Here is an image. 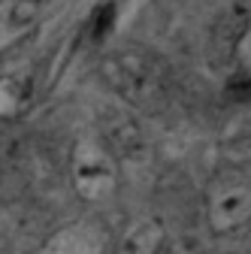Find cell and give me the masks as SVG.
<instances>
[{"instance_id": "obj_6", "label": "cell", "mask_w": 251, "mask_h": 254, "mask_svg": "<svg viewBox=\"0 0 251 254\" xmlns=\"http://www.w3.org/2000/svg\"><path fill=\"white\" fill-rule=\"evenodd\" d=\"M100 139L109 145V151L118 157V161H130V164H136V161H142L145 151H148L145 136H142L139 124H136L133 118H118V121H112Z\"/></svg>"}, {"instance_id": "obj_8", "label": "cell", "mask_w": 251, "mask_h": 254, "mask_svg": "<svg viewBox=\"0 0 251 254\" xmlns=\"http://www.w3.org/2000/svg\"><path fill=\"white\" fill-rule=\"evenodd\" d=\"M112 21H115V6L112 3H106V6H100L97 12H94V21H91V27H94V43H100V40L109 37Z\"/></svg>"}, {"instance_id": "obj_9", "label": "cell", "mask_w": 251, "mask_h": 254, "mask_svg": "<svg viewBox=\"0 0 251 254\" xmlns=\"http://www.w3.org/2000/svg\"><path fill=\"white\" fill-rule=\"evenodd\" d=\"M227 97L239 100V103H248L251 100V76H233L230 85H227Z\"/></svg>"}, {"instance_id": "obj_7", "label": "cell", "mask_w": 251, "mask_h": 254, "mask_svg": "<svg viewBox=\"0 0 251 254\" xmlns=\"http://www.w3.org/2000/svg\"><path fill=\"white\" fill-rule=\"evenodd\" d=\"M49 0H6L3 6V24L9 30H24L30 24H37L40 15L46 12Z\"/></svg>"}, {"instance_id": "obj_1", "label": "cell", "mask_w": 251, "mask_h": 254, "mask_svg": "<svg viewBox=\"0 0 251 254\" xmlns=\"http://www.w3.org/2000/svg\"><path fill=\"white\" fill-rule=\"evenodd\" d=\"M103 82L127 106H133L139 112L158 115V112H164V106L170 100V85H167L161 64L139 49L112 52L103 61Z\"/></svg>"}, {"instance_id": "obj_2", "label": "cell", "mask_w": 251, "mask_h": 254, "mask_svg": "<svg viewBox=\"0 0 251 254\" xmlns=\"http://www.w3.org/2000/svg\"><path fill=\"white\" fill-rule=\"evenodd\" d=\"M206 224L215 236H233L251 227V179L242 170H218L203 190Z\"/></svg>"}, {"instance_id": "obj_5", "label": "cell", "mask_w": 251, "mask_h": 254, "mask_svg": "<svg viewBox=\"0 0 251 254\" xmlns=\"http://www.w3.org/2000/svg\"><path fill=\"white\" fill-rule=\"evenodd\" d=\"M164 248H167L164 221L154 215H145V218H133L112 239L109 254H164Z\"/></svg>"}, {"instance_id": "obj_3", "label": "cell", "mask_w": 251, "mask_h": 254, "mask_svg": "<svg viewBox=\"0 0 251 254\" xmlns=\"http://www.w3.org/2000/svg\"><path fill=\"white\" fill-rule=\"evenodd\" d=\"M70 179L79 200L103 203L118 190L121 161L103 139H79L70 151Z\"/></svg>"}, {"instance_id": "obj_4", "label": "cell", "mask_w": 251, "mask_h": 254, "mask_svg": "<svg viewBox=\"0 0 251 254\" xmlns=\"http://www.w3.org/2000/svg\"><path fill=\"white\" fill-rule=\"evenodd\" d=\"M112 236L100 221H73L55 230L34 254H109Z\"/></svg>"}]
</instances>
